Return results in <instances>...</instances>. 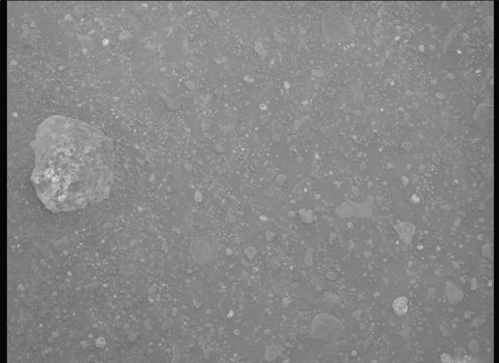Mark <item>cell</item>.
Wrapping results in <instances>:
<instances>
[{
	"instance_id": "6da1fadb",
	"label": "cell",
	"mask_w": 499,
	"mask_h": 363,
	"mask_svg": "<svg viewBox=\"0 0 499 363\" xmlns=\"http://www.w3.org/2000/svg\"><path fill=\"white\" fill-rule=\"evenodd\" d=\"M321 30L324 38L328 42L348 41L355 33L346 17L334 7L329 8L323 15Z\"/></svg>"
},
{
	"instance_id": "7a4b0ae2",
	"label": "cell",
	"mask_w": 499,
	"mask_h": 363,
	"mask_svg": "<svg viewBox=\"0 0 499 363\" xmlns=\"http://www.w3.org/2000/svg\"><path fill=\"white\" fill-rule=\"evenodd\" d=\"M190 252L194 262L199 265L208 263L214 252V240L211 234H207L193 241L191 245Z\"/></svg>"
},
{
	"instance_id": "3957f363",
	"label": "cell",
	"mask_w": 499,
	"mask_h": 363,
	"mask_svg": "<svg viewBox=\"0 0 499 363\" xmlns=\"http://www.w3.org/2000/svg\"><path fill=\"white\" fill-rule=\"evenodd\" d=\"M392 306L396 314L400 316L404 315L408 308L407 298L405 297L398 298L393 302Z\"/></svg>"
}]
</instances>
